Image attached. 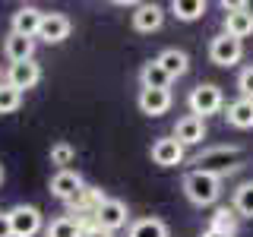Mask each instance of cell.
<instances>
[{
	"label": "cell",
	"mask_w": 253,
	"mask_h": 237,
	"mask_svg": "<svg viewBox=\"0 0 253 237\" xmlns=\"http://www.w3.org/2000/svg\"><path fill=\"white\" fill-rule=\"evenodd\" d=\"M225 35L244 41L247 35H253V6L247 10H237V13H225Z\"/></svg>",
	"instance_id": "e0dca14e"
},
{
	"label": "cell",
	"mask_w": 253,
	"mask_h": 237,
	"mask_svg": "<svg viewBox=\"0 0 253 237\" xmlns=\"http://www.w3.org/2000/svg\"><path fill=\"white\" fill-rule=\"evenodd\" d=\"M83 187H85L83 174H79V171H70V168H67V171H57V174L51 177V193L57 196V199H63V202H70Z\"/></svg>",
	"instance_id": "5bb4252c"
},
{
	"label": "cell",
	"mask_w": 253,
	"mask_h": 237,
	"mask_svg": "<svg viewBox=\"0 0 253 237\" xmlns=\"http://www.w3.org/2000/svg\"><path fill=\"white\" fill-rule=\"evenodd\" d=\"M139 82H142V89H171L174 79L165 73L155 60H149V63H142V70H139Z\"/></svg>",
	"instance_id": "44dd1931"
},
{
	"label": "cell",
	"mask_w": 253,
	"mask_h": 237,
	"mask_svg": "<svg viewBox=\"0 0 253 237\" xmlns=\"http://www.w3.org/2000/svg\"><path fill=\"white\" fill-rule=\"evenodd\" d=\"M152 161L158 168H174V164L184 161V146L174 136H162L152 142Z\"/></svg>",
	"instance_id": "8fae6325"
},
{
	"label": "cell",
	"mask_w": 253,
	"mask_h": 237,
	"mask_svg": "<svg viewBox=\"0 0 253 237\" xmlns=\"http://www.w3.org/2000/svg\"><path fill=\"white\" fill-rule=\"evenodd\" d=\"M6 215H10L13 237H35L38 231H42V225H44L42 212H38L35 205H13Z\"/></svg>",
	"instance_id": "5b68a950"
},
{
	"label": "cell",
	"mask_w": 253,
	"mask_h": 237,
	"mask_svg": "<svg viewBox=\"0 0 253 237\" xmlns=\"http://www.w3.org/2000/svg\"><path fill=\"white\" fill-rule=\"evenodd\" d=\"M0 237H13V231H10V215H6V212H0Z\"/></svg>",
	"instance_id": "4dcf8cb0"
},
{
	"label": "cell",
	"mask_w": 253,
	"mask_h": 237,
	"mask_svg": "<svg viewBox=\"0 0 253 237\" xmlns=\"http://www.w3.org/2000/svg\"><path fill=\"white\" fill-rule=\"evenodd\" d=\"M139 111L149 117H162L171 108V89H139Z\"/></svg>",
	"instance_id": "9a60e30c"
},
{
	"label": "cell",
	"mask_w": 253,
	"mask_h": 237,
	"mask_svg": "<svg viewBox=\"0 0 253 237\" xmlns=\"http://www.w3.org/2000/svg\"><path fill=\"white\" fill-rule=\"evenodd\" d=\"M92 221L101 228V231L114 234V231H121V228H126V221H130V209H126L124 199H114V196H108V199L98 205V212L92 215Z\"/></svg>",
	"instance_id": "277c9868"
},
{
	"label": "cell",
	"mask_w": 253,
	"mask_h": 237,
	"mask_svg": "<svg viewBox=\"0 0 253 237\" xmlns=\"http://www.w3.org/2000/svg\"><path fill=\"white\" fill-rule=\"evenodd\" d=\"M70 29H73V22H70V16L63 13H44L42 19V29H38V38L47 44H60L70 38Z\"/></svg>",
	"instance_id": "30bf717a"
},
{
	"label": "cell",
	"mask_w": 253,
	"mask_h": 237,
	"mask_svg": "<svg viewBox=\"0 0 253 237\" xmlns=\"http://www.w3.org/2000/svg\"><path fill=\"white\" fill-rule=\"evenodd\" d=\"M47 237H79L83 231H79V221L76 218H70V215H60V218H54L51 225H47Z\"/></svg>",
	"instance_id": "d4e9b609"
},
{
	"label": "cell",
	"mask_w": 253,
	"mask_h": 237,
	"mask_svg": "<svg viewBox=\"0 0 253 237\" xmlns=\"http://www.w3.org/2000/svg\"><path fill=\"white\" fill-rule=\"evenodd\" d=\"M241 161H244L241 146H212V149H206V152H200L193 158V164H196L193 171H203L209 177L221 180V177H228V174H234L241 168Z\"/></svg>",
	"instance_id": "6da1fadb"
},
{
	"label": "cell",
	"mask_w": 253,
	"mask_h": 237,
	"mask_svg": "<svg viewBox=\"0 0 253 237\" xmlns=\"http://www.w3.org/2000/svg\"><path fill=\"white\" fill-rule=\"evenodd\" d=\"M126 237H168V225L162 218H136Z\"/></svg>",
	"instance_id": "7402d4cb"
},
{
	"label": "cell",
	"mask_w": 253,
	"mask_h": 237,
	"mask_svg": "<svg viewBox=\"0 0 253 237\" xmlns=\"http://www.w3.org/2000/svg\"><path fill=\"white\" fill-rule=\"evenodd\" d=\"M6 82H10L16 92L35 89V85L42 82V67H38V60H26V63H10V70H6Z\"/></svg>",
	"instance_id": "ba28073f"
},
{
	"label": "cell",
	"mask_w": 253,
	"mask_h": 237,
	"mask_svg": "<svg viewBox=\"0 0 253 237\" xmlns=\"http://www.w3.org/2000/svg\"><path fill=\"white\" fill-rule=\"evenodd\" d=\"M171 13L177 16L180 22L203 19V16H206V0H174V3H171Z\"/></svg>",
	"instance_id": "603a6c76"
},
{
	"label": "cell",
	"mask_w": 253,
	"mask_h": 237,
	"mask_svg": "<svg viewBox=\"0 0 253 237\" xmlns=\"http://www.w3.org/2000/svg\"><path fill=\"white\" fill-rule=\"evenodd\" d=\"M206 133H209V130H206V120H203V117L184 114L177 123H174V133H171V136L187 149V146H200V142L206 139Z\"/></svg>",
	"instance_id": "9c48e42d"
},
{
	"label": "cell",
	"mask_w": 253,
	"mask_h": 237,
	"mask_svg": "<svg viewBox=\"0 0 253 237\" xmlns=\"http://www.w3.org/2000/svg\"><path fill=\"white\" fill-rule=\"evenodd\" d=\"M42 19L44 13L38 10V6H19V10L13 13L10 26L16 35H26V38H38V29H42Z\"/></svg>",
	"instance_id": "4fadbf2b"
},
{
	"label": "cell",
	"mask_w": 253,
	"mask_h": 237,
	"mask_svg": "<svg viewBox=\"0 0 253 237\" xmlns=\"http://www.w3.org/2000/svg\"><path fill=\"white\" fill-rule=\"evenodd\" d=\"M247 0H221V10L225 13H237V10H247Z\"/></svg>",
	"instance_id": "f546056e"
},
{
	"label": "cell",
	"mask_w": 253,
	"mask_h": 237,
	"mask_svg": "<svg viewBox=\"0 0 253 237\" xmlns=\"http://www.w3.org/2000/svg\"><path fill=\"white\" fill-rule=\"evenodd\" d=\"M237 225H241V215L234 212V205H215V212L209 215V228L218 234H228L234 237L237 234Z\"/></svg>",
	"instance_id": "ac0fdd59"
},
{
	"label": "cell",
	"mask_w": 253,
	"mask_h": 237,
	"mask_svg": "<svg viewBox=\"0 0 253 237\" xmlns=\"http://www.w3.org/2000/svg\"><path fill=\"white\" fill-rule=\"evenodd\" d=\"M22 105V92H16L10 82H0V114H13Z\"/></svg>",
	"instance_id": "484cf974"
},
{
	"label": "cell",
	"mask_w": 253,
	"mask_h": 237,
	"mask_svg": "<svg viewBox=\"0 0 253 237\" xmlns=\"http://www.w3.org/2000/svg\"><path fill=\"white\" fill-rule=\"evenodd\" d=\"M187 105H190V114L193 117H209V114H218L221 108H225V95H221V89L215 82H200L193 85L187 95Z\"/></svg>",
	"instance_id": "3957f363"
},
{
	"label": "cell",
	"mask_w": 253,
	"mask_h": 237,
	"mask_svg": "<svg viewBox=\"0 0 253 237\" xmlns=\"http://www.w3.org/2000/svg\"><path fill=\"white\" fill-rule=\"evenodd\" d=\"M203 237H228V234H218V231H212V228H206Z\"/></svg>",
	"instance_id": "1f68e13d"
},
{
	"label": "cell",
	"mask_w": 253,
	"mask_h": 237,
	"mask_svg": "<svg viewBox=\"0 0 253 237\" xmlns=\"http://www.w3.org/2000/svg\"><path fill=\"white\" fill-rule=\"evenodd\" d=\"M231 205L241 218H253V180H244V184L234 190Z\"/></svg>",
	"instance_id": "cb8c5ba5"
},
{
	"label": "cell",
	"mask_w": 253,
	"mask_h": 237,
	"mask_svg": "<svg viewBox=\"0 0 253 237\" xmlns=\"http://www.w3.org/2000/svg\"><path fill=\"white\" fill-rule=\"evenodd\" d=\"M184 196L193 205H215L218 196H221V180L218 177H209L203 171H190L184 177Z\"/></svg>",
	"instance_id": "7a4b0ae2"
},
{
	"label": "cell",
	"mask_w": 253,
	"mask_h": 237,
	"mask_svg": "<svg viewBox=\"0 0 253 237\" xmlns=\"http://www.w3.org/2000/svg\"><path fill=\"white\" fill-rule=\"evenodd\" d=\"M79 231H83V234H79V237H114V234H108V231H101V228H98V225H95V221H92V218H85V221H79Z\"/></svg>",
	"instance_id": "f1b7e54d"
},
{
	"label": "cell",
	"mask_w": 253,
	"mask_h": 237,
	"mask_svg": "<svg viewBox=\"0 0 253 237\" xmlns=\"http://www.w3.org/2000/svg\"><path fill=\"white\" fill-rule=\"evenodd\" d=\"M237 89H241V98L253 101V67L241 70V76H237Z\"/></svg>",
	"instance_id": "83f0119b"
},
{
	"label": "cell",
	"mask_w": 253,
	"mask_h": 237,
	"mask_svg": "<svg viewBox=\"0 0 253 237\" xmlns=\"http://www.w3.org/2000/svg\"><path fill=\"white\" fill-rule=\"evenodd\" d=\"M155 63H158V67H162L171 79H180V76L187 73V67H190L187 54H184V51H177V47H168V51H162V54L155 57Z\"/></svg>",
	"instance_id": "ffe728a7"
},
{
	"label": "cell",
	"mask_w": 253,
	"mask_h": 237,
	"mask_svg": "<svg viewBox=\"0 0 253 237\" xmlns=\"http://www.w3.org/2000/svg\"><path fill=\"white\" fill-rule=\"evenodd\" d=\"M241 57H244V41L225 35V32L209 41V60L215 63V67H234Z\"/></svg>",
	"instance_id": "52a82bcc"
},
{
	"label": "cell",
	"mask_w": 253,
	"mask_h": 237,
	"mask_svg": "<svg viewBox=\"0 0 253 237\" xmlns=\"http://www.w3.org/2000/svg\"><path fill=\"white\" fill-rule=\"evenodd\" d=\"M0 180H3V168H0Z\"/></svg>",
	"instance_id": "d6a6232c"
},
{
	"label": "cell",
	"mask_w": 253,
	"mask_h": 237,
	"mask_svg": "<svg viewBox=\"0 0 253 237\" xmlns=\"http://www.w3.org/2000/svg\"><path fill=\"white\" fill-rule=\"evenodd\" d=\"M73 146L70 142H57V146H51V164H57V171H67V164L73 161Z\"/></svg>",
	"instance_id": "4316f807"
},
{
	"label": "cell",
	"mask_w": 253,
	"mask_h": 237,
	"mask_svg": "<svg viewBox=\"0 0 253 237\" xmlns=\"http://www.w3.org/2000/svg\"><path fill=\"white\" fill-rule=\"evenodd\" d=\"M108 196H105V190H98V187H89L85 184L79 193L73 196V199L67 202V209H70V218H76V221H85V218H92L95 212H98V205L105 202Z\"/></svg>",
	"instance_id": "8992f818"
},
{
	"label": "cell",
	"mask_w": 253,
	"mask_h": 237,
	"mask_svg": "<svg viewBox=\"0 0 253 237\" xmlns=\"http://www.w3.org/2000/svg\"><path fill=\"white\" fill-rule=\"evenodd\" d=\"M133 29L142 32V35H152V32L162 29V22H165V10L158 3H139L136 10H133Z\"/></svg>",
	"instance_id": "7c38bea8"
},
{
	"label": "cell",
	"mask_w": 253,
	"mask_h": 237,
	"mask_svg": "<svg viewBox=\"0 0 253 237\" xmlns=\"http://www.w3.org/2000/svg\"><path fill=\"white\" fill-rule=\"evenodd\" d=\"M228 123L237 126V130H253V101L250 98H237L225 108Z\"/></svg>",
	"instance_id": "d6986e66"
},
{
	"label": "cell",
	"mask_w": 253,
	"mask_h": 237,
	"mask_svg": "<svg viewBox=\"0 0 253 237\" xmlns=\"http://www.w3.org/2000/svg\"><path fill=\"white\" fill-rule=\"evenodd\" d=\"M3 54L10 57V63H26V60H35V38H26V35H10L3 38Z\"/></svg>",
	"instance_id": "2e32d148"
}]
</instances>
